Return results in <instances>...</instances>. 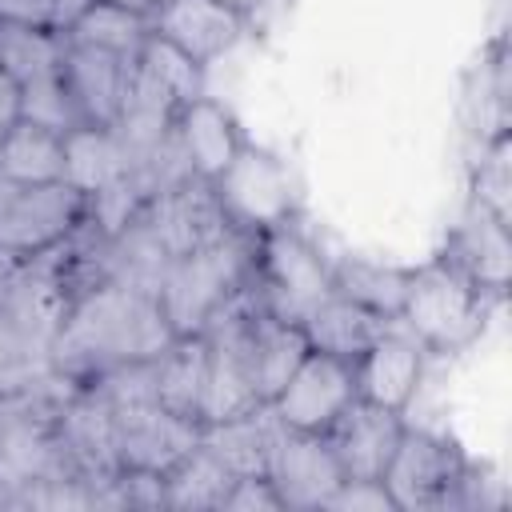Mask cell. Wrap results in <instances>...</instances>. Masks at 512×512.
Wrapping results in <instances>:
<instances>
[{"instance_id": "5", "label": "cell", "mask_w": 512, "mask_h": 512, "mask_svg": "<svg viewBox=\"0 0 512 512\" xmlns=\"http://www.w3.org/2000/svg\"><path fill=\"white\" fill-rule=\"evenodd\" d=\"M256 296L276 320L300 324L324 296H332V260L308 240L296 220L256 236Z\"/></svg>"}, {"instance_id": "14", "label": "cell", "mask_w": 512, "mask_h": 512, "mask_svg": "<svg viewBox=\"0 0 512 512\" xmlns=\"http://www.w3.org/2000/svg\"><path fill=\"white\" fill-rule=\"evenodd\" d=\"M148 24H152V36L176 44L200 68L232 52L248 32V16L220 0H160Z\"/></svg>"}, {"instance_id": "27", "label": "cell", "mask_w": 512, "mask_h": 512, "mask_svg": "<svg viewBox=\"0 0 512 512\" xmlns=\"http://www.w3.org/2000/svg\"><path fill=\"white\" fill-rule=\"evenodd\" d=\"M0 180L12 184H56L64 180V136L16 120L0 140Z\"/></svg>"}, {"instance_id": "36", "label": "cell", "mask_w": 512, "mask_h": 512, "mask_svg": "<svg viewBox=\"0 0 512 512\" xmlns=\"http://www.w3.org/2000/svg\"><path fill=\"white\" fill-rule=\"evenodd\" d=\"M220 4H228V8H236V12H244V16H252L256 8H264V0H220Z\"/></svg>"}, {"instance_id": "33", "label": "cell", "mask_w": 512, "mask_h": 512, "mask_svg": "<svg viewBox=\"0 0 512 512\" xmlns=\"http://www.w3.org/2000/svg\"><path fill=\"white\" fill-rule=\"evenodd\" d=\"M88 4H92V0H0V20L68 32V24H72Z\"/></svg>"}, {"instance_id": "2", "label": "cell", "mask_w": 512, "mask_h": 512, "mask_svg": "<svg viewBox=\"0 0 512 512\" xmlns=\"http://www.w3.org/2000/svg\"><path fill=\"white\" fill-rule=\"evenodd\" d=\"M500 304L504 300L488 296L460 268L436 256L420 268H408L396 324L408 328L428 356H460L488 332V320Z\"/></svg>"}, {"instance_id": "7", "label": "cell", "mask_w": 512, "mask_h": 512, "mask_svg": "<svg viewBox=\"0 0 512 512\" xmlns=\"http://www.w3.org/2000/svg\"><path fill=\"white\" fill-rule=\"evenodd\" d=\"M212 188L228 224L248 236H260L300 216V180L292 164L252 140H244V148L212 180Z\"/></svg>"}, {"instance_id": "10", "label": "cell", "mask_w": 512, "mask_h": 512, "mask_svg": "<svg viewBox=\"0 0 512 512\" xmlns=\"http://www.w3.org/2000/svg\"><path fill=\"white\" fill-rule=\"evenodd\" d=\"M136 224L148 232V240L168 260L188 256L192 248H204V244L220 240L224 232H232V224L216 200L212 180H200V176H188V180L156 192L136 212Z\"/></svg>"}, {"instance_id": "9", "label": "cell", "mask_w": 512, "mask_h": 512, "mask_svg": "<svg viewBox=\"0 0 512 512\" xmlns=\"http://www.w3.org/2000/svg\"><path fill=\"white\" fill-rule=\"evenodd\" d=\"M108 408H112L120 472L164 476L176 460H184L200 444V432H204L200 420H188V416L164 408L160 400H132V404H108Z\"/></svg>"}, {"instance_id": "16", "label": "cell", "mask_w": 512, "mask_h": 512, "mask_svg": "<svg viewBox=\"0 0 512 512\" xmlns=\"http://www.w3.org/2000/svg\"><path fill=\"white\" fill-rule=\"evenodd\" d=\"M508 228L512 224L488 216L484 208L464 204V212L452 224L440 256L452 268H460L476 288L504 300L508 296V276H512V236H508Z\"/></svg>"}, {"instance_id": "11", "label": "cell", "mask_w": 512, "mask_h": 512, "mask_svg": "<svg viewBox=\"0 0 512 512\" xmlns=\"http://www.w3.org/2000/svg\"><path fill=\"white\" fill-rule=\"evenodd\" d=\"M352 400H356L352 364L324 352H308L300 368L288 376V384L276 392V400H268V408L284 428L324 436Z\"/></svg>"}, {"instance_id": "12", "label": "cell", "mask_w": 512, "mask_h": 512, "mask_svg": "<svg viewBox=\"0 0 512 512\" xmlns=\"http://www.w3.org/2000/svg\"><path fill=\"white\" fill-rule=\"evenodd\" d=\"M428 372V352L424 344L400 328L396 320L384 324V332L352 360V376H356V396L392 412H408L420 384Z\"/></svg>"}, {"instance_id": "3", "label": "cell", "mask_w": 512, "mask_h": 512, "mask_svg": "<svg viewBox=\"0 0 512 512\" xmlns=\"http://www.w3.org/2000/svg\"><path fill=\"white\" fill-rule=\"evenodd\" d=\"M64 384L68 380L0 392V504H16L24 492L56 480H80L56 428V396Z\"/></svg>"}, {"instance_id": "4", "label": "cell", "mask_w": 512, "mask_h": 512, "mask_svg": "<svg viewBox=\"0 0 512 512\" xmlns=\"http://www.w3.org/2000/svg\"><path fill=\"white\" fill-rule=\"evenodd\" d=\"M256 272V236L232 228L220 240L176 256L160 280V308L176 336H200L212 316L252 280Z\"/></svg>"}, {"instance_id": "26", "label": "cell", "mask_w": 512, "mask_h": 512, "mask_svg": "<svg viewBox=\"0 0 512 512\" xmlns=\"http://www.w3.org/2000/svg\"><path fill=\"white\" fill-rule=\"evenodd\" d=\"M328 260H332V292L348 296L352 304H360L384 320H396L404 284H408V268L380 264L368 256H328Z\"/></svg>"}, {"instance_id": "6", "label": "cell", "mask_w": 512, "mask_h": 512, "mask_svg": "<svg viewBox=\"0 0 512 512\" xmlns=\"http://www.w3.org/2000/svg\"><path fill=\"white\" fill-rule=\"evenodd\" d=\"M472 460L444 432L404 424V436L380 476L396 512H448L460 508V488Z\"/></svg>"}, {"instance_id": "1", "label": "cell", "mask_w": 512, "mask_h": 512, "mask_svg": "<svg viewBox=\"0 0 512 512\" xmlns=\"http://www.w3.org/2000/svg\"><path fill=\"white\" fill-rule=\"evenodd\" d=\"M172 340L176 332L156 292L124 280H96L72 300L52 340V364L64 380H88L104 368L156 360Z\"/></svg>"}, {"instance_id": "22", "label": "cell", "mask_w": 512, "mask_h": 512, "mask_svg": "<svg viewBox=\"0 0 512 512\" xmlns=\"http://www.w3.org/2000/svg\"><path fill=\"white\" fill-rule=\"evenodd\" d=\"M248 352H252V376H256V392L260 404L276 400V392L288 384V376L300 368V360L312 352L300 324L276 320L272 312L256 308L248 320Z\"/></svg>"}, {"instance_id": "20", "label": "cell", "mask_w": 512, "mask_h": 512, "mask_svg": "<svg viewBox=\"0 0 512 512\" xmlns=\"http://www.w3.org/2000/svg\"><path fill=\"white\" fill-rule=\"evenodd\" d=\"M384 324H388L384 316H376V312L352 304L348 296L332 292V296H324L300 320V332H304V340H308L312 352H324V356H336V360H348L352 364L384 332Z\"/></svg>"}, {"instance_id": "13", "label": "cell", "mask_w": 512, "mask_h": 512, "mask_svg": "<svg viewBox=\"0 0 512 512\" xmlns=\"http://www.w3.org/2000/svg\"><path fill=\"white\" fill-rule=\"evenodd\" d=\"M268 480L284 500V512H320L328 504V496L340 488L344 472L328 448L324 436L316 432H296L284 428L276 432L272 456H268Z\"/></svg>"}, {"instance_id": "17", "label": "cell", "mask_w": 512, "mask_h": 512, "mask_svg": "<svg viewBox=\"0 0 512 512\" xmlns=\"http://www.w3.org/2000/svg\"><path fill=\"white\" fill-rule=\"evenodd\" d=\"M132 68H136V56H116V52L68 40L60 76H64L84 124H96V128H112L116 124L124 92H128V80H132Z\"/></svg>"}, {"instance_id": "29", "label": "cell", "mask_w": 512, "mask_h": 512, "mask_svg": "<svg viewBox=\"0 0 512 512\" xmlns=\"http://www.w3.org/2000/svg\"><path fill=\"white\" fill-rule=\"evenodd\" d=\"M72 44H88V48H104V52H116V56H140L144 40L152 36V24L148 16L140 12H128L120 4H108V0H92L64 32Z\"/></svg>"}, {"instance_id": "24", "label": "cell", "mask_w": 512, "mask_h": 512, "mask_svg": "<svg viewBox=\"0 0 512 512\" xmlns=\"http://www.w3.org/2000/svg\"><path fill=\"white\" fill-rule=\"evenodd\" d=\"M204 372H208V344L204 336H176L156 360V400L188 420H200V396H204ZM204 428V424H200Z\"/></svg>"}, {"instance_id": "30", "label": "cell", "mask_w": 512, "mask_h": 512, "mask_svg": "<svg viewBox=\"0 0 512 512\" xmlns=\"http://www.w3.org/2000/svg\"><path fill=\"white\" fill-rule=\"evenodd\" d=\"M468 204L512 224V144L508 132L472 148L468 160Z\"/></svg>"}, {"instance_id": "23", "label": "cell", "mask_w": 512, "mask_h": 512, "mask_svg": "<svg viewBox=\"0 0 512 512\" xmlns=\"http://www.w3.org/2000/svg\"><path fill=\"white\" fill-rule=\"evenodd\" d=\"M276 432H280V420L272 416L268 404H260L244 416L204 424L200 440L224 460V468L232 476H268V456H272Z\"/></svg>"}, {"instance_id": "34", "label": "cell", "mask_w": 512, "mask_h": 512, "mask_svg": "<svg viewBox=\"0 0 512 512\" xmlns=\"http://www.w3.org/2000/svg\"><path fill=\"white\" fill-rule=\"evenodd\" d=\"M220 512H284V500L268 476H236Z\"/></svg>"}, {"instance_id": "21", "label": "cell", "mask_w": 512, "mask_h": 512, "mask_svg": "<svg viewBox=\"0 0 512 512\" xmlns=\"http://www.w3.org/2000/svg\"><path fill=\"white\" fill-rule=\"evenodd\" d=\"M132 168H136V160L112 128L80 124L64 136V180L84 196H96V192L112 188Z\"/></svg>"}, {"instance_id": "15", "label": "cell", "mask_w": 512, "mask_h": 512, "mask_svg": "<svg viewBox=\"0 0 512 512\" xmlns=\"http://www.w3.org/2000/svg\"><path fill=\"white\" fill-rule=\"evenodd\" d=\"M404 424H408L404 412H392L356 396L324 432L344 480H380L404 436Z\"/></svg>"}, {"instance_id": "32", "label": "cell", "mask_w": 512, "mask_h": 512, "mask_svg": "<svg viewBox=\"0 0 512 512\" xmlns=\"http://www.w3.org/2000/svg\"><path fill=\"white\" fill-rule=\"evenodd\" d=\"M20 120L40 124V128H48L56 136H68L72 128L84 124L80 120V108H76V100H72V92H68V84H64L60 72L36 76V80L20 84Z\"/></svg>"}, {"instance_id": "18", "label": "cell", "mask_w": 512, "mask_h": 512, "mask_svg": "<svg viewBox=\"0 0 512 512\" xmlns=\"http://www.w3.org/2000/svg\"><path fill=\"white\" fill-rule=\"evenodd\" d=\"M176 140L192 164V176L200 180H216L244 148L236 116L212 96H196L176 112Z\"/></svg>"}, {"instance_id": "25", "label": "cell", "mask_w": 512, "mask_h": 512, "mask_svg": "<svg viewBox=\"0 0 512 512\" xmlns=\"http://www.w3.org/2000/svg\"><path fill=\"white\" fill-rule=\"evenodd\" d=\"M232 480L236 476L224 468V460L200 440L184 460H176L164 472V508H176V512H220Z\"/></svg>"}, {"instance_id": "19", "label": "cell", "mask_w": 512, "mask_h": 512, "mask_svg": "<svg viewBox=\"0 0 512 512\" xmlns=\"http://www.w3.org/2000/svg\"><path fill=\"white\" fill-rule=\"evenodd\" d=\"M460 124L472 148L508 132V48L496 40L464 76L460 88Z\"/></svg>"}, {"instance_id": "31", "label": "cell", "mask_w": 512, "mask_h": 512, "mask_svg": "<svg viewBox=\"0 0 512 512\" xmlns=\"http://www.w3.org/2000/svg\"><path fill=\"white\" fill-rule=\"evenodd\" d=\"M136 64H140L180 108H184L188 100L204 96V68H200L192 56H184L176 44L160 40V36H148V40H144Z\"/></svg>"}, {"instance_id": "35", "label": "cell", "mask_w": 512, "mask_h": 512, "mask_svg": "<svg viewBox=\"0 0 512 512\" xmlns=\"http://www.w3.org/2000/svg\"><path fill=\"white\" fill-rule=\"evenodd\" d=\"M324 508L328 512H396L380 480H340V488L328 496Z\"/></svg>"}, {"instance_id": "8", "label": "cell", "mask_w": 512, "mask_h": 512, "mask_svg": "<svg viewBox=\"0 0 512 512\" xmlns=\"http://www.w3.org/2000/svg\"><path fill=\"white\" fill-rule=\"evenodd\" d=\"M88 220V196L68 180L12 184L0 180V260H28L68 240Z\"/></svg>"}, {"instance_id": "28", "label": "cell", "mask_w": 512, "mask_h": 512, "mask_svg": "<svg viewBox=\"0 0 512 512\" xmlns=\"http://www.w3.org/2000/svg\"><path fill=\"white\" fill-rule=\"evenodd\" d=\"M64 32L36 28V24H12L0 20V72L16 84H28L36 76H52L64 64Z\"/></svg>"}]
</instances>
